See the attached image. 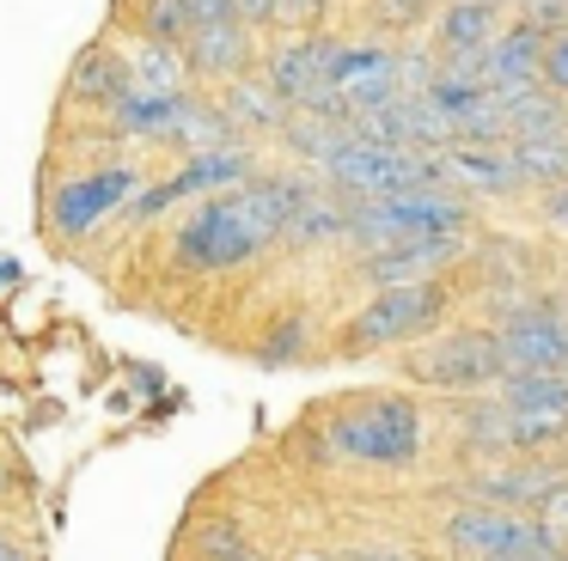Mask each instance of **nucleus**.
Masks as SVG:
<instances>
[{
    "label": "nucleus",
    "instance_id": "nucleus-15",
    "mask_svg": "<svg viewBox=\"0 0 568 561\" xmlns=\"http://www.w3.org/2000/svg\"><path fill=\"white\" fill-rule=\"evenodd\" d=\"M440 43L453 55H483L495 43V0H453L440 12Z\"/></svg>",
    "mask_w": 568,
    "mask_h": 561
},
{
    "label": "nucleus",
    "instance_id": "nucleus-2",
    "mask_svg": "<svg viewBox=\"0 0 568 561\" xmlns=\"http://www.w3.org/2000/svg\"><path fill=\"white\" fill-rule=\"evenodd\" d=\"M331 183L355 202H404V195L422 190H446V165L428 153H409V146H379L361 141V134H343L331 159H324Z\"/></svg>",
    "mask_w": 568,
    "mask_h": 561
},
{
    "label": "nucleus",
    "instance_id": "nucleus-28",
    "mask_svg": "<svg viewBox=\"0 0 568 561\" xmlns=\"http://www.w3.org/2000/svg\"><path fill=\"white\" fill-rule=\"evenodd\" d=\"M0 561H26V549H19L13 537H0Z\"/></svg>",
    "mask_w": 568,
    "mask_h": 561
},
{
    "label": "nucleus",
    "instance_id": "nucleus-18",
    "mask_svg": "<svg viewBox=\"0 0 568 561\" xmlns=\"http://www.w3.org/2000/svg\"><path fill=\"white\" fill-rule=\"evenodd\" d=\"M239 177H245V159H239V153H196V165H190L184 177H172L165 190H153L148 202H141V214L165 207L172 195H184V190H209V183H239Z\"/></svg>",
    "mask_w": 568,
    "mask_h": 561
},
{
    "label": "nucleus",
    "instance_id": "nucleus-29",
    "mask_svg": "<svg viewBox=\"0 0 568 561\" xmlns=\"http://www.w3.org/2000/svg\"><path fill=\"white\" fill-rule=\"evenodd\" d=\"M367 561H409V555H367Z\"/></svg>",
    "mask_w": 568,
    "mask_h": 561
},
{
    "label": "nucleus",
    "instance_id": "nucleus-9",
    "mask_svg": "<svg viewBox=\"0 0 568 561\" xmlns=\"http://www.w3.org/2000/svg\"><path fill=\"white\" fill-rule=\"evenodd\" d=\"M135 190V171L116 165V171H92V177H74L55 190V232H87L111 214L116 202H129Z\"/></svg>",
    "mask_w": 568,
    "mask_h": 561
},
{
    "label": "nucleus",
    "instance_id": "nucleus-20",
    "mask_svg": "<svg viewBox=\"0 0 568 561\" xmlns=\"http://www.w3.org/2000/svg\"><path fill=\"white\" fill-rule=\"evenodd\" d=\"M544 488H556L550 470H495V476H483V482H477V494H483V507H507V512H514L519 500H550Z\"/></svg>",
    "mask_w": 568,
    "mask_h": 561
},
{
    "label": "nucleus",
    "instance_id": "nucleus-6",
    "mask_svg": "<svg viewBox=\"0 0 568 561\" xmlns=\"http://www.w3.org/2000/svg\"><path fill=\"white\" fill-rule=\"evenodd\" d=\"M440 312H446V293L434 287V280H422V287H385L379 299H367V305H361V317L348 324V348L367 354V348L409 341V336H422Z\"/></svg>",
    "mask_w": 568,
    "mask_h": 561
},
{
    "label": "nucleus",
    "instance_id": "nucleus-23",
    "mask_svg": "<svg viewBox=\"0 0 568 561\" xmlns=\"http://www.w3.org/2000/svg\"><path fill=\"white\" fill-rule=\"evenodd\" d=\"M233 104L245 122H282V92H275V85H239Z\"/></svg>",
    "mask_w": 568,
    "mask_h": 561
},
{
    "label": "nucleus",
    "instance_id": "nucleus-5",
    "mask_svg": "<svg viewBox=\"0 0 568 561\" xmlns=\"http://www.w3.org/2000/svg\"><path fill=\"white\" fill-rule=\"evenodd\" d=\"M446 543L465 549V555H483V561H507V555L562 561V555H556L562 531H550V524H538V519H519V512H507V507H465V512H453V519H446Z\"/></svg>",
    "mask_w": 568,
    "mask_h": 561
},
{
    "label": "nucleus",
    "instance_id": "nucleus-16",
    "mask_svg": "<svg viewBox=\"0 0 568 561\" xmlns=\"http://www.w3.org/2000/svg\"><path fill=\"white\" fill-rule=\"evenodd\" d=\"M251 37L239 19H221V24H196V37H190V61H196L202 73H233L239 61H245Z\"/></svg>",
    "mask_w": 568,
    "mask_h": 561
},
{
    "label": "nucleus",
    "instance_id": "nucleus-25",
    "mask_svg": "<svg viewBox=\"0 0 568 561\" xmlns=\"http://www.w3.org/2000/svg\"><path fill=\"white\" fill-rule=\"evenodd\" d=\"M202 549H209L214 561H239V537L226 531V524H214V531H209V543H202Z\"/></svg>",
    "mask_w": 568,
    "mask_h": 561
},
{
    "label": "nucleus",
    "instance_id": "nucleus-27",
    "mask_svg": "<svg viewBox=\"0 0 568 561\" xmlns=\"http://www.w3.org/2000/svg\"><path fill=\"white\" fill-rule=\"evenodd\" d=\"M270 7H282V0H239V19H263Z\"/></svg>",
    "mask_w": 568,
    "mask_h": 561
},
{
    "label": "nucleus",
    "instance_id": "nucleus-32",
    "mask_svg": "<svg viewBox=\"0 0 568 561\" xmlns=\"http://www.w3.org/2000/svg\"><path fill=\"white\" fill-rule=\"evenodd\" d=\"M562 561H568V555H562Z\"/></svg>",
    "mask_w": 568,
    "mask_h": 561
},
{
    "label": "nucleus",
    "instance_id": "nucleus-4",
    "mask_svg": "<svg viewBox=\"0 0 568 561\" xmlns=\"http://www.w3.org/2000/svg\"><path fill=\"white\" fill-rule=\"evenodd\" d=\"M331 446L343 458H361V463H409L422 446V421H416V402L409 397H373L361 409L336 415L331 421Z\"/></svg>",
    "mask_w": 568,
    "mask_h": 561
},
{
    "label": "nucleus",
    "instance_id": "nucleus-1",
    "mask_svg": "<svg viewBox=\"0 0 568 561\" xmlns=\"http://www.w3.org/2000/svg\"><path fill=\"white\" fill-rule=\"evenodd\" d=\"M287 214H294V190H282V183L209 195L190 214V226L178 232V256H184V268H233L251 251H263L287 226Z\"/></svg>",
    "mask_w": 568,
    "mask_h": 561
},
{
    "label": "nucleus",
    "instance_id": "nucleus-3",
    "mask_svg": "<svg viewBox=\"0 0 568 561\" xmlns=\"http://www.w3.org/2000/svg\"><path fill=\"white\" fill-rule=\"evenodd\" d=\"M465 226H470V207L453 190H422V195H404V202H367L348 220V232L367 238L373 251H392V244H409V238H465Z\"/></svg>",
    "mask_w": 568,
    "mask_h": 561
},
{
    "label": "nucleus",
    "instance_id": "nucleus-21",
    "mask_svg": "<svg viewBox=\"0 0 568 561\" xmlns=\"http://www.w3.org/2000/svg\"><path fill=\"white\" fill-rule=\"evenodd\" d=\"M74 92H80V98H111V104H123V98H129V61L92 55L87 68L74 73Z\"/></svg>",
    "mask_w": 568,
    "mask_h": 561
},
{
    "label": "nucleus",
    "instance_id": "nucleus-7",
    "mask_svg": "<svg viewBox=\"0 0 568 561\" xmlns=\"http://www.w3.org/2000/svg\"><path fill=\"white\" fill-rule=\"evenodd\" d=\"M507 373H568V312L562 305H514L501 317Z\"/></svg>",
    "mask_w": 568,
    "mask_h": 561
},
{
    "label": "nucleus",
    "instance_id": "nucleus-22",
    "mask_svg": "<svg viewBox=\"0 0 568 561\" xmlns=\"http://www.w3.org/2000/svg\"><path fill=\"white\" fill-rule=\"evenodd\" d=\"M196 7L190 0H148V31L165 37V43H178V37H196Z\"/></svg>",
    "mask_w": 568,
    "mask_h": 561
},
{
    "label": "nucleus",
    "instance_id": "nucleus-31",
    "mask_svg": "<svg viewBox=\"0 0 568 561\" xmlns=\"http://www.w3.org/2000/svg\"><path fill=\"white\" fill-rule=\"evenodd\" d=\"M239 561H257V555H239Z\"/></svg>",
    "mask_w": 568,
    "mask_h": 561
},
{
    "label": "nucleus",
    "instance_id": "nucleus-10",
    "mask_svg": "<svg viewBox=\"0 0 568 561\" xmlns=\"http://www.w3.org/2000/svg\"><path fill=\"white\" fill-rule=\"evenodd\" d=\"M331 73H336V43H294V49H282V55L270 61V85L282 98H294L300 110L336 98Z\"/></svg>",
    "mask_w": 568,
    "mask_h": 561
},
{
    "label": "nucleus",
    "instance_id": "nucleus-13",
    "mask_svg": "<svg viewBox=\"0 0 568 561\" xmlns=\"http://www.w3.org/2000/svg\"><path fill=\"white\" fill-rule=\"evenodd\" d=\"M495 397L514 415H550V421H568V373H507Z\"/></svg>",
    "mask_w": 568,
    "mask_h": 561
},
{
    "label": "nucleus",
    "instance_id": "nucleus-11",
    "mask_svg": "<svg viewBox=\"0 0 568 561\" xmlns=\"http://www.w3.org/2000/svg\"><path fill=\"white\" fill-rule=\"evenodd\" d=\"M544 49H550V37H544V24H531V19L514 24V31H501L489 49H483V80H489V92L544 80Z\"/></svg>",
    "mask_w": 568,
    "mask_h": 561
},
{
    "label": "nucleus",
    "instance_id": "nucleus-14",
    "mask_svg": "<svg viewBox=\"0 0 568 561\" xmlns=\"http://www.w3.org/2000/svg\"><path fill=\"white\" fill-rule=\"evenodd\" d=\"M446 177L458 183V195L465 190H514L519 183V165L514 153H495V146H458L453 159H440Z\"/></svg>",
    "mask_w": 568,
    "mask_h": 561
},
{
    "label": "nucleus",
    "instance_id": "nucleus-12",
    "mask_svg": "<svg viewBox=\"0 0 568 561\" xmlns=\"http://www.w3.org/2000/svg\"><path fill=\"white\" fill-rule=\"evenodd\" d=\"M453 251H458V238H409V244H392V251H373L367 275L379 287H422Z\"/></svg>",
    "mask_w": 568,
    "mask_h": 561
},
{
    "label": "nucleus",
    "instance_id": "nucleus-30",
    "mask_svg": "<svg viewBox=\"0 0 568 561\" xmlns=\"http://www.w3.org/2000/svg\"><path fill=\"white\" fill-rule=\"evenodd\" d=\"M294 561H331V555H294Z\"/></svg>",
    "mask_w": 568,
    "mask_h": 561
},
{
    "label": "nucleus",
    "instance_id": "nucleus-17",
    "mask_svg": "<svg viewBox=\"0 0 568 561\" xmlns=\"http://www.w3.org/2000/svg\"><path fill=\"white\" fill-rule=\"evenodd\" d=\"M514 165L519 177H538V183H568V129H538V134H519L514 141Z\"/></svg>",
    "mask_w": 568,
    "mask_h": 561
},
{
    "label": "nucleus",
    "instance_id": "nucleus-8",
    "mask_svg": "<svg viewBox=\"0 0 568 561\" xmlns=\"http://www.w3.org/2000/svg\"><path fill=\"white\" fill-rule=\"evenodd\" d=\"M409 373L422 385H489V378H507V360H501V336H483V329H453V336L428 341V348L409 354Z\"/></svg>",
    "mask_w": 568,
    "mask_h": 561
},
{
    "label": "nucleus",
    "instance_id": "nucleus-26",
    "mask_svg": "<svg viewBox=\"0 0 568 561\" xmlns=\"http://www.w3.org/2000/svg\"><path fill=\"white\" fill-rule=\"evenodd\" d=\"M202 24H221V19H239V0H190Z\"/></svg>",
    "mask_w": 568,
    "mask_h": 561
},
{
    "label": "nucleus",
    "instance_id": "nucleus-24",
    "mask_svg": "<svg viewBox=\"0 0 568 561\" xmlns=\"http://www.w3.org/2000/svg\"><path fill=\"white\" fill-rule=\"evenodd\" d=\"M544 85H550V92H568V31H556L550 49H544Z\"/></svg>",
    "mask_w": 568,
    "mask_h": 561
},
{
    "label": "nucleus",
    "instance_id": "nucleus-19",
    "mask_svg": "<svg viewBox=\"0 0 568 561\" xmlns=\"http://www.w3.org/2000/svg\"><path fill=\"white\" fill-rule=\"evenodd\" d=\"M184 116H190V104L178 92H129L123 104H116V122H123V129H141V134H165Z\"/></svg>",
    "mask_w": 568,
    "mask_h": 561
}]
</instances>
